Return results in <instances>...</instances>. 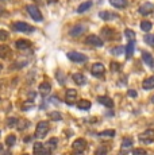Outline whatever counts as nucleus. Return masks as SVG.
I'll return each instance as SVG.
<instances>
[{
    "instance_id": "1",
    "label": "nucleus",
    "mask_w": 154,
    "mask_h": 155,
    "mask_svg": "<svg viewBox=\"0 0 154 155\" xmlns=\"http://www.w3.org/2000/svg\"><path fill=\"white\" fill-rule=\"evenodd\" d=\"M49 130H50V126L46 120L39 121V123L37 124V128H35V135L34 136L38 138V139L45 138V136L47 135V132H49Z\"/></svg>"
},
{
    "instance_id": "2",
    "label": "nucleus",
    "mask_w": 154,
    "mask_h": 155,
    "mask_svg": "<svg viewBox=\"0 0 154 155\" xmlns=\"http://www.w3.org/2000/svg\"><path fill=\"white\" fill-rule=\"evenodd\" d=\"M11 28L18 32H32L35 27H32V26H30L26 22H14L11 25Z\"/></svg>"
},
{
    "instance_id": "3",
    "label": "nucleus",
    "mask_w": 154,
    "mask_h": 155,
    "mask_svg": "<svg viewBox=\"0 0 154 155\" xmlns=\"http://www.w3.org/2000/svg\"><path fill=\"white\" fill-rule=\"evenodd\" d=\"M66 55L70 61L76 62V64H84V62L88 61V57L85 54H82V53H79V51H69Z\"/></svg>"
},
{
    "instance_id": "4",
    "label": "nucleus",
    "mask_w": 154,
    "mask_h": 155,
    "mask_svg": "<svg viewBox=\"0 0 154 155\" xmlns=\"http://www.w3.org/2000/svg\"><path fill=\"white\" fill-rule=\"evenodd\" d=\"M26 8H27V12L30 14V16L35 20V22H42V20H43L42 14H41L39 8H38L37 5H34V4H28Z\"/></svg>"
},
{
    "instance_id": "5",
    "label": "nucleus",
    "mask_w": 154,
    "mask_h": 155,
    "mask_svg": "<svg viewBox=\"0 0 154 155\" xmlns=\"http://www.w3.org/2000/svg\"><path fill=\"white\" fill-rule=\"evenodd\" d=\"M139 142L143 144H150L154 142V130H146L139 135Z\"/></svg>"
},
{
    "instance_id": "6",
    "label": "nucleus",
    "mask_w": 154,
    "mask_h": 155,
    "mask_svg": "<svg viewBox=\"0 0 154 155\" xmlns=\"http://www.w3.org/2000/svg\"><path fill=\"white\" fill-rule=\"evenodd\" d=\"M85 43L91 45V46H95V47H102L103 45H104V41H103L100 37H97V35L91 34V35H88V37H87Z\"/></svg>"
},
{
    "instance_id": "7",
    "label": "nucleus",
    "mask_w": 154,
    "mask_h": 155,
    "mask_svg": "<svg viewBox=\"0 0 154 155\" xmlns=\"http://www.w3.org/2000/svg\"><path fill=\"white\" fill-rule=\"evenodd\" d=\"M77 100V91L76 89H68L65 93V103L68 105H73Z\"/></svg>"
},
{
    "instance_id": "8",
    "label": "nucleus",
    "mask_w": 154,
    "mask_h": 155,
    "mask_svg": "<svg viewBox=\"0 0 154 155\" xmlns=\"http://www.w3.org/2000/svg\"><path fill=\"white\" fill-rule=\"evenodd\" d=\"M72 147H73V150H75L76 153H79V154L82 153V151L87 148V140H85V139H82V138L76 139V140L73 142Z\"/></svg>"
},
{
    "instance_id": "9",
    "label": "nucleus",
    "mask_w": 154,
    "mask_h": 155,
    "mask_svg": "<svg viewBox=\"0 0 154 155\" xmlns=\"http://www.w3.org/2000/svg\"><path fill=\"white\" fill-rule=\"evenodd\" d=\"M85 30H87L85 25H80V23H79V25H75L72 28L69 30V35H70V37H75V38L80 37L81 34H84V32H85Z\"/></svg>"
},
{
    "instance_id": "10",
    "label": "nucleus",
    "mask_w": 154,
    "mask_h": 155,
    "mask_svg": "<svg viewBox=\"0 0 154 155\" xmlns=\"http://www.w3.org/2000/svg\"><path fill=\"white\" fill-rule=\"evenodd\" d=\"M91 71H92V74L95 77H97V78H100V77L104 76L105 73V68L103 64H100V62H97V64H95L92 66V69H91Z\"/></svg>"
},
{
    "instance_id": "11",
    "label": "nucleus",
    "mask_w": 154,
    "mask_h": 155,
    "mask_svg": "<svg viewBox=\"0 0 154 155\" xmlns=\"http://www.w3.org/2000/svg\"><path fill=\"white\" fill-rule=\"evenodd\" d=\"M139 14L143 15V16H147L154 11V4L153 3H143V4L139 7Z\"/></svg>"
},
{
    "instance_id": "12",
    "label": "nucleus",
    "mask_w": 154,
    "mask_h": 155,
    "mask_svg": "<svg viewBox=\"0 0 154 155\" xmlns=\"http://www.w3.org/2000/svg\"><path fill=\"white\" fill-rule=\"evenodd\" d=\"M115 35H116V32H115L111 27H103L102 28V37H103V39L114 41L115 39Z\"/></svg>"
},
{
    "instance_id": "13",
    "label": "nucleus",
    "mask_w": 154,
    "mask_h": 155,
    "mask_svg": "<svg viewBox=\"0 0 154 155\" xmlns=\"http://www.w3.org/2000/svg\"><path fill=\"white\" fill-rule=\"evenodd\" d=\"M97 103L107 107V108H112L114 107V101H112V99H109L108 96H99L97 97Z\"/></svg>"
},
{
    "instance_id": "14",
    "label": "nucleus",
    "mask_w": 154,
    "mask_h": 155,
    "mask_svg": "<svg viewBox=\"0 0 154 155\" xmlns=\"http://www.w3.org/2000/svg\"><path fill=\"white\" fill-rule=\"evenodd\" d=\"M142 59H143V62L147 66H150V68L154 66V58L149 51H142Z\"/></svg>"
},
{
    "instance_id": "15",
    "label": "nucleus",
    "mask_w": 154,
    "mask_h": 155,
    "mask_svg": "<svg viewBox=\"0 0 154 155\" xmlns=\"http://www.w3.org/2000/svg\"><path fill=\"white\" fill-rule=\"evenodd\" d=\"M15 47L18 50H28L31 47V43L26 39H19L15 42Z\"/></svg>"
},
{
    "instance_id": "16",
    "label": "nucleus",
    "mask_w": 154,
    "mask_h": 155,
    "mask_svg": "<svg viewBox=\"0 0 154 155\" xmlns=\"http://www.w3.org/2000/svg\"><path fill=\"white\" fill-rule=\"evenodd\" d=\"M99 18L103 20H112V19H115V18H118V15L114 12H109V11H100Z\"/></svg>"
},
{
    "instance_id": "17",
    "label": "nucleus",
    "mask_w": 154,
    "mask_h": 155,
    "mask_svg": "<svg viewBox=\"0 0 154 155\" xmlns=\"http://www.w3.org/2000/svg\"><path fill=\"white\" fill-rule=\"evenodd\" d=\"M50 91H52V85H50V82H41L39 93L42 94V96H47V94L50 93Z\"/></svg>"
},
{
    "instance_id": "18",
    "label": "nucleus",
    "mask_w": 154,
    "mask_h": 155,
    "mask_svg": "<svg viewBox=\"0 0 154 155\" xmlns=\"http://www.w3.org/2000/svg\"><path fill=\"white\" fill-rule=\"evenodd\" d=\"M73 81H75L77 85H85L87 84V77L81 73H75L73 74Z\"/></svg>"
},
{
    "instance_id": "19",
    "label": "nucleus",
    "mask_w": 154,
    "mask_h": 155,
    "mask_svg": "<svg viewBox=\"0 0 154 155\" xmlns=\"http://www.w3.org/2000/svg\"><path fill=\"white\" fill-rule=\"evenodd\" d=\"M109 4L115 8H120L122 10V8H126L129 5V2L127 0H109Z\"/></svg>"
},
{
    "instance_id": "20",
    "label": "nucleus",
    "mask_w": 154,
    "mask_h": 155,
    "mask_svg": "<svg viewBox=\"0 0 154 155\" xmlns=\"http://www.w3.org/2000/svg\"><path fill=\"white\" fill-rule=\"evenodd\" d=\"M92 4L93 3L91 2V0H88V2H84V3H81V4L79 5V8H77V12L79 14H82V12H85V11H88L91 7H92Z\"/></svg>"
},
{
    "instance_id": "21",
    "label": "nucleus",
    "mask_w": 154,
    "mask_h": 155,
    "mask_svg": "<svg viewBox=\"0 0 154 155\" xmlns=\"http://www.w3.org/2000/svg\"><path fill=\"white\" fill-rule=\"evenodd\" d=\"M142 88H143L145 91H150V89H153L154 88V76L145 80V81L142 82Z\"/></svg>"
},
{
    "instance_id": "22",
    "label": "nucleus",
    "mask_w": 154,
    "mask_h": 155,
    "mask_svg": "<svg viewBox=\"0 0 154 155\" xmlns=\"http://www.w3.org/2000/svg\"><path fill=\"white\" fill-rule=\"evenodd\" d=\"M134 47H135V41H131V42H129V45L126 46V57L127 58H131V55L134 54Z\"/></svg>"
},
{
    "instance_id": "23",
    "label": "nucleus",
    "mask_w": 154,
    "mask_h": 155,
    "mask_svg": "<svg viewBox=\"0 0 154 155\" xmlns=\"http://www.w3.org/2000/svg\"><path fill=\"white\" fill-rule=\"evenodd\" d=\"M91 101H88V100H80L79 103H77V108L79 109H84V111H88V109L91 108Z\"/></svg>"
},
{
    "instance_id": "24",
    "label": "nucleus",
    "mask_w": 154,
    "mask_h": 155,
    "mask_svg": "<svg viewBox=\"0 0 154 155\" xmlns=\"http://www.w3.org/2000/svg\"><path fill=\"white\" fill-rule=\"evenodd\" d=\"M57 143H58V140H57L55 138L49 139V140H47V143L45 144V147H46L49 151H53V150H55V147H57Z\"/></svg>"
},
{
    "instance_id": "25",
    "label": "nucleus",
    "mask_w": 154,
    "mask_h": 155,
    "mask_svg": "<svg viewBox=\"0 0 154 155\" xmlns=\"http://www.w3.org/2000/svg\"><path fill=\"white\" fill-rule=\"evenodd\" d=\"M99 136H100V138H114V136H115V130L102 131V132H99Z\"/></svg>"
},
{
    "instance_id": "26",
    "label": "nucleus",
    "mask_w": 154,
    "mask_h": 155,
    "mask_svg": "<svg viewBox=\"0 0 154 155\" xmlns=\"http://www.w3.org/2000/svg\"><path fill=\"white\" fill-rule=\"evenodd\" d=\"M130 147H132V139L127 136L122 140V150H129Z\"/></svg>"
},
{
    "instance_id": "27",
    "label": "nucleus",
    "mask_w": 154,
    "mask_h": 155,
    "mask_svg": "<svg viewBox=\"0 0 154 155\" xmlns=\"http://www.w3.org/2000/svg\"><path fill=\"white\" fill-rule=\"evenodd\" d=\"M10 54V47L5 45H0V58H5Z\"/></svg>"
},
{
    "instance_id": "28",
    "label": "nucleus",
    "mask_w": 154,
    "mask_h": 155,
    "mask_svg": "<svg viewBox=\"0 0 154 155\" xmlns=\"http://www.w3.org/2000/svg\"><path fill=\"white\" fill-rule=\"evenodd\" d=\"M55 78L58 80V82H60L61 85H64L65 82H66V76H65V73H62L61 70L55 71Z\"/></svg>"
},
{
    "instance_id": "29",
    "label": "nucleus",
    "mask_w": 154,
    "mask_h": 155,
    "mask_svg": "<svg viewBox=\"0 0 154 155\" xmlns=\"http://www.w3.org/2000/svg\"><path fill=\"white\" fill-rule=\"evenodd\" d=\"M153 25L149 22V20H143V22H141V30L145 32H149L150 30H152Z\"/></svg>"
},
{
    "instance_id": "30",
    "label": "nucleus",
    "mask_w": 154,
    "mask_h": 155,
    "mask_svg": "<svg viewBox=\"0 0 154 155\" xmlns=\"http://www.w3.org/2000/svg\"><path fill=\"white\" fill-rule=\"evenodd\" d=\"M108 154V147L107 146H99L95 151V155H107Z\"/></svg>"
},
{
    "instance_id": "31",
    "label": "nucleus",
    "mask_w": 154,
    "mask_h": 155,
    "mask_svg": "<svg viewBox=\"0 0 154 155\" xmlns=\"http://www.w3.org/2000/svg\"><path fill=\"white\" fill-rule=\"evenodd\" d=\"M15 143H16V136L12 135V134H11V135H8L7 138H5V144H7L8 147H12Z\"/></svg>"
},
{
    "instance_id": "32",
    "label": "nucleus",
    "mask_w": 154,
    "mask_h": 155,
    "mask_svg": "<svg viewBox=\"0 0 154 155\" xmlns=\"http://www.w3.org/2000/svg\"><path fill=\"white\" fill-rule=\"evenodd\" d=\"M49 117L52 119L53 121H60L61 119H62V115H61L60 112H57V111H53V112L49 113Z\"/></svg>"
},
{
    "instance_id": "33",
    "label": "nucleus",
    "mask_w": 154,
    "mask_h": 155,
    "mask_svg": "<svg viewBox=\"0 0 154 155\" xmlns=\"http://www.w3.org/2000/svg\"><path fill=\"white\" fill-rule=\"evenodd\" d=\"M124 35H126V38L129 39V42H131V41H135V32L132 31V30L126 28V30H124Z\"/></svg>"
},
{
    "instance_id": "34",
    "label": "nucleus",
    "mask_w": 154,
    "mask_h": 155,
    "mask_svg": "<svg viewBox=\"0 0 154 155\" xmlns=\"http://www.w3.org/2000/svg\"><path fill=\"white\" fill-rule=\"evenodd\" d=\"M145 42H146L149 46H152V47H154V35L153 34H147V35H145Z\"/></svg>"
},
{
    "instance_id": "35",
    "label": "nucleus",
    "mask_w": 154,
    "mask_h": 155,
    "mask_svg": "<svg viewBox=\"0 0 154 155\" xmlns=\"http://www.w3.org/2000/svg\"><path fill=\"white\" fill-rule=\"evenodd\" d=\"M123 50H126V47H123V46H116V47H114V49L111 50V54H114V55H120L123 53Z\"/></svg>"
},
{
    "instance_id": "36",
    "label": "nucleus",
    "mask_w": 154,
    "mask_h": 155,
    "mask_svg": "<svg viewBox=\"0 0 154 155\" xmlns=\"http://www.w3.org/2000/svg\"><path fill=\"white\" fill-rule=\"evenodd\" d=\"M28 126H30V121H28V120H19V123H18V128H19L20 131L26 130Z\"/></svg>"
},
{
    "instance_id": "37",
    "label": "nucleus",
    "mask_w": 154,
    "mask_h": 155,
    "mask_svg": "<svg viewBox=\"0 0 154 155\" xmlns=\"http://www.w3.org/2000/svg\"><path fill=\"white\" fill-rule=\"evenodd\" d=\"M111 71L116 73V71H120V64L116 61H112L111 62Z\"/></svg>"
},
{
    "instance_id": "38",
    "label": "nucleus",
    "mask_w": 154,
    "mask_h": 155,
    "mask_svg": "<svg viewBox=\"0 0 154 155\" xmlns=\"http://www.w3.org/2000/svg\"><path fill=\"white\" fill-rule=\"evenodd\" d=\"M18 123H19V120L16 117H10L7 120V127H15L18 126Z\"/></svg>"
},
{
    "instance_id": "39",
    "label": "nucleus",
    "mask_w": 154,
    "mask_h": 155,
    "mask_svg": "<svg viewBox=\"0 0 154 155\" xmlns=\"http://www.w3.org/2000/svg\"><path fill=\"white\" fill-rule=\"evenodd\" d=\"M8 38H10V34H8L5 30H0V41L2 42H4V41H7Z\"/></svg>"
},
{
    "instance_id": "40",
    "label": "nucleus",
    "mask_w": 154,
    "mask_h": 155,
    "mask_svg": "<svg viewBox=\"0 0 154 155\" xmlns=\"http://www.w3.org/2000/svg\"><path fill=\"white\" fill-rule=\"evenodd\" d=\"M132 155H146V151L143 148H134L132 150Z\"/></svg>"
},
{
    "instance_id": "41",
    "label": "nucleus",
    "mask_w": 154,
    "mask_h": 155,
    "mask_svg": "<svg viewBox=\"0 0 154 155\" xmlns=\"http://www.w3.org/2000/svg\"><path fill=\"white\" fill-rule=\"evenodd\" d=\"M127 94H129L130 97H137L138 96L137 91H134V89H130V91H127Z\"/></svg>"
},
{
    "instance_id": "42",
    "label": "nucleus",
    "mask_w": 154,
    "mask_h": 155,
    "mask_svg": "<svg viewBox=\"0 0 154 155\" xmlns=\"http://www.w3.org/2000/svg\"><path fill=\"white\" fill-rule=\"evenodd\" d=\"M46 2L49 3V4H52V3H55V2H57V0H46Z\"/></svg>"
},
{
    "instance_id": "43",
    "label": "nucleus",
    "mask_w": 154,
    "mask_h": 155,
    "mask_svg": "<svg viewBox=\"0 0 154 155\" xmlns=\"http://www.w3.org/2000/svg\"><path fill=\"white\" fill-rule=\"evenodd\" d=\"M2 155H11V153H10V151H5V153H3Z\"/></svg>"
},
{
    "instance_id": "44",
    "label": "nucleus",
    "mask_w": 154,
    "mask_h": 155,
    "mask_svg": "<svg viewBox=\"0 0 154 155\" xmlns=\"http://www.w3.org/2000/svg\"><path fill=\"white\" fill-rule=\"evenodd\" d=\"M2 69H3V65H2V64H0V71H2Z\"/></svg>"
},
{
    "instance_id": "45",
    "label": "nucleus",
    "mask_w": 154,
    "mask_h": 155,
    "mask_svg": "<svg viewBox=\"0 0 154 155\" xmlns=\"http://www.w3.org/2000/svg\"><path fill=\"white\" fill-rule=\"evenodd\" d=\"M152 103H153V104H154V96H153V97H152Z\"/></svg>"
},
{
    "instance_id": "46",
    "label": "nucleus",
    "mask_w": 154,
    "mask_h": 155,
    "mask_svg": "<svg viewBox=\"0 0 154 155\" xmlns=\"http://www.w3.org/2000/svg\"><path fill=\"white\" fill-rule=\"evenodd\" d=\"M2 148H3V146H2V144H0V151H2Z\"/></svg>"
},
{
    "instance_id": "47",
    "label": "nucleus",
    "mask_w": 154,
    "mask_h": 155,
    "mask_svg": "<svg viewBox=\"0 0 154 155\" xmlns=\"http://www.w3.org/2000/svg\"><path fill=\"white\" fill-rule=\"evenodd\" d=\"M0 135H2V132H0Z\"/></svg>"
}]
</instances>
